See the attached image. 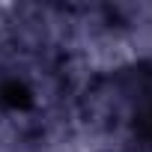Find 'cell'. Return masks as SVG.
Masks as SVG:
<instances>
[{"mask_svg":"<svg viewBox=\"0 0 152 152\" xmlns=\"http://www.w3.org/2000/svg\"><path fill=\"white\" fill-rule=\"evenodd\" d=\"M30 90L24 81L18 78H6V81H0V104H6V107H30Z\"/></svg>","mask_w":152,"mask_h":152,"instance_id":"cell-1","label":"cell"}]
</instances>
